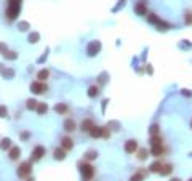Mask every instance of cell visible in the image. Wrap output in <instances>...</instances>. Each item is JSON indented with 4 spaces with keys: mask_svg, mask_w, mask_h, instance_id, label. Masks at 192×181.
<instances>
[{
    "mask_svg": "<svg viewBox=\"0 0 192 181\" xmlns=\"http://www.w3.org/2000/svg\"><path fill=\"white\" fill-rule=\"evenodd\" d=\"M91 128H93V122L91 120H83V122H82V130H83V132H88L90 133Z\"/></svg>",
    "mask_w": 192,
    "mask_h": 181,
    "instance_id": "cell-20",
    "label": "cell"
},
{
    "mask_svg": "<svg viewBox=\"0 0 192 181\" xmlns=\"http://www.w3.org/2000/svg\"><path fill=\"white\" fill-rule=\"evenodd\" d=\"M146 157H147V151H146V149H141L139 154H138V159H139V160H146Z\"/></svg>",
    "mask_w": 192,
    "mask_h": 181,
    "instance_id": "cell-28",
    "label": "cell"
},
{
    "mask_svg": "<svg viewBox=\"0 0 192 181\" xmlns=\"http://www.w3.org/2000/svg\"><path fill=\"white\" fill-rule=\"evenodd\" d=\"M134 10H136V13H138V15H146V13H147V10H146V5H144V2L138 3V5L134 7Z\"/></svg>",
    "mask_w": 192,
    "mask_h": 181,
    "instance_id": "cell-18",
    "label": "cell"
},
{
    "mask_svg": "<svg viewBox=\"0 0 192 181\" xmlns=\"http://www.w3.org/2000/svg\"><path fill=\"white\" fill-rule=\"evenodd\" d=\"M171 181H181L179 178H174V179H171Z\"/></svg>",
    "mask_w": 192,
    "mask_h": 181,
    "instance_id": "cell-33",
    "label": "cell"
},
{
    "mask_svg": "<svg viewBox=\"0 0 192 181\" xmlns=\"http://www.w3.org/2000/svg\"><path fill=\"white\" fill-rule=\"evenodd\" d=\"M37 104L35 100H27V109H37Z\"/></svg>",
    "mask_w": 192,
    "mask_h": 181,
    "instance_id": "cell-24",
    "label": "cell"
},
{
    "mask_svg": "<svg viewBox=\"0 0 192 181\" xmlns=\"http://www.w3.org/2000/svg\"><path fill=\"white\" fill-rule=\"evenodd\" d=\"M19 156H21V149H19L18 146H15V147L10 149V159H11V160L19 159Z\"/></svg>",
    "mask_w": 192,
    "mask_h": 181,
    "instance_id": "cell-11",
    "label": "cell"
},
{
    "mask_svg": "<svg viewBox=\"0 0 192 181\" xmlns=\"http://www.w3.org/2000/svg\"><path fill=\"white\" fill-rule=\"evenodd\" d=\"M99 48H101V45L98 42H93V44H90V47H88V54L90 56H94V54L99 51Z\"/></svg>",
    "mask_w": 192,
    "mask_h": 181,
    "instance_id": "cell-9",
    "label": "cell"
},
{
    "mask_svg": "<svg viewBox=\"0 0 192 181\" xmlns=\"http://www.w3.org/2000/svg\"><path fill=\"white\" fill-rule=\"evenodd\" d=\"M96 157H98V152H94V151L87 152V159H88V160H93V159H96Z\"/></svg>",
    "mask_w": 192,
    "mask_h": 181,
    "instance_id": "cell-27",
    "label": "cell"
},
{
    "mask_svg": "<svg viewBox=\"0 0 192 181\" xmlns=\"http://www.w3.org/2000/svg\"><path fill=\"white\" fill-rule=\"evenodd\" d=\"M150 144H152V146H162V138L159 135L152 136V138H150Z\"/></svg>",
    "mask_w": 192,
    "mask_h": 181,
    "instance_id": "cell-23",
    "label": "cell"
},
{
    "mask_svg": "<svg viewBox=\"0 0 192 181\" xmlns=\"http://www.w3.org/2000/svg\"><path fill=\"white\" fill-rule=\"evenodd\" d=\"M54 111H56L58 114H66L67 112V106L66 104H56L54 106Z\"/></svg>",
    "mask_w": 192,
    "mask_h": 181,
    "instance_id": "cell-22",
    "label": "cell"
},
{
    "mask_svg": "<svg viewBox=\"0 0 192 181\" xmlns=\"http://www.w3.org/2000/svg\"><path fill=\"white\" fill-rule=\"evenodd\" d=\"M31 90L35 93V95H40V93H45L47 91V85L43 82H34L31 85Z\"/></svg>",
    "mask_w": 192,
    "mask_h": 181,
    "instance_id": "cell-4",
    "label": "cell"
},
{
    "mask_svg": "<svg viewBox=\"0 0 192 181\" xmlns=\"http://www.w3.org/2000/svg\"><path fill=\"white\" fill-rule=\"evenodd\" d=\"M78 167H80V172H82V175H83V178H85V179H91V178H93V175H94V168H93V167H91L90 163L83 162V163H80Z\"/></svg>",
    "mask_w": 192,
    "mask_h": 181,
    "instance_id": "cell-3",
    "label": "cell"
},
{
    "mask_svg": "<svg viewBox=\"0 0 192 181\" xmlns=\"http://www.w3.org/2000/svg\"><path fill=\"white\" fill-rule=\"evenodd\" d=\"M64 130L66 132H75V122L72 120V119H67L66 122H64Z\"/></svg>",
    "mask_w": 192,
    "mask_h": 181,
    "instance_id": "cell-10",
    "label": "cell"
},
{
    "mask_svg": "<svg viewBox=\"0 0 192 181\" xmlns=\"http://www.w3.org/2000/svg\"><path fill=\"white\" fill-rule=\"evenodd\" d=\"M7 114H8L7 107L5 106H0V117H7Z\"/></svg>",
    "mask_w": 192,
    "mask_h": 181,
    "instance_id": "cell-32",
    "label": "cell"
},
{
    "mask_svg": "<svg viewBox=\"0 0 192 181\" xmlns=\"http://www.w3.org/2000/svg\"><path fill=\"white\" fill-rule=\"evenodd\" d=\"M0 149H11V140L10 138H3L2 141H0Z\"/></svg>",
    "mask_w": 192,
    "mask_h": 181,
    "instance_id": "cell-15",
    "label": "cell"
},
{
    "mask_svg": "<svg viewBox=\"0 0 192 181\" xmlns=\"http://www.w3.org/2000/svg\"><path fill=\"white\" fill-rule=\"evenodd\" d=\"M150 152H152V156L155 157H160L163 154V146H152V149H150Z\"/></svg>",
    "mask_w": 192,
    "mask_h": 181,
    "instance_id": "cell-16",
    "label": "cell"
},
{
    "mask_svg": "<svg viewBox=\"0 0 192 181\" xmlns=\"http://www.w3.org/2000/svg\"><path fill=\"white\" fill-rule=\"evenodd\" d=\"M53 156H54V159H56V160H63V159L66 157V151H64L63 147H59V149H54Z\"/></svg>",
    "mask_w": 192,
    "mask_h": 181,
    "instance_id": "cell-12",
    "label": "cell"
},
{
    "mask_svg": "<svg viewBox=\"0 0 192 181\" xmlns=\"http://www.w3.org/2000/svg\"><path fill=\"white\" fill-rule=\"evenodd\" d=\"M48 77H50V72L47 71V69H43V71H40V72L37 74V79H38V82H45Z\"/></svg>",
    "mask_w": 192,
    "mask_h": 181,
    "instance_id": "cell-14",
    "label": "cell"
},
{
    "mask_svg": "<svg viewBox=\"0 0 192 181\" xmlns=\"http://www.w3.org/2000/svg\"><path fill=\"white\" fill-rule=\"evenodd\" d=\"M143 176H144L143 172H141V173H136V175H133V176L130 178V181H143Z\"/></svg>",
    "mask_w": 192,
    "mask_h": 181,
    "instance_id": "cell-25",
    "label": "cell"
},
{
    "mask_svg": "<svg viewBox=\"0 0 192 181\" xmlns=\"http://www.w3.org/2000/svg\"><path fill=\"white\" fill-rule=\"evenodd\" d=\"M45 156V147L43 146H35V149L32 151V160H40Z\"/></svg>",
    "mask_w": 192,
    "mask_h": 181,
    "instance_id": "cell-5",
    "label": "cell"
},
{
    "mask_svg": "<svg viewBox=\"0 0 192 181\" xmlns=\"http://www.w3.org/2000/svg\"><path fill=\"white\" fill-rule=\"evenodd\" d=\"M21 10V0H8V10H7V16L10 21H13Z\"/></svg>",
    "mask_w": 192,
    "mask_h": 181,
    "instance_id": "cell-1",
    "label": "cell"
},
{
    "mask_svg": "<svg viewBox=\"0 0 192 181\" xmlns=\"http://www.w3.org/2000/svg\"><path fill=\"white\" fill-rule=\"evenodd\" d=\"M157 133H159V125H155V123H154L152 127H150V135H152V136H155Z\"/></svg>",
    "mask_w": 192,
    "mask_h": 181,
    "instance_id": "cell-30",
    "label": "cell"
},
{
    "mask_svg": "<svg viewBox=\"0 0 192 181\" xmlns=\"http://www.w3.org/2000/svg\"><path fill=\"white\" fill-rule=\"evenodd\" d=\"M147 19H149L150 23H155V24H159V23H160V19H159L155 15H149V16H147Z\"/></svg>",
    "mask_w": 192,
    "mask_h": 181,
    "instance_id": "cell-29",
    "label": "cell"
},
{
    "mask_svg": "<svg viewBox=\"0 0 192 181\" xmlns=\"http://www.w3.org/2000/svg\"><path fill=\"white\" fill-rule=\"evenodd\" d=\"M171 170H173V165H170V163H165V165H162L160 175H162V176H168V175L171 173Z\"/></svg>",
    "mask_w": 192,
    "mask_h": 181,
    "instance_id": "cell-13",
    "label": "cell"
},
{
    "mask_svg": "<svg viewBox=\"0 0 192 181\" xmlns=\"http://www.w3.org/2000/svg\"><path fill=\"white\" fill-rule=\"evenodd\" d=\"M184 23L186 24H192V13L190 11H187L186 15H184Z\"/></svg>",
    "mask_w": 192,
    "mask_h": 181,
    "instance_id": "cell-26",
    "label": "cell"
},
{
    "mask_svg": "<svg viewBox=\"0 0 192 181\" xmlns=\"http://www.w3.org/2000/svg\"><path fill=\"white\" fill-rule=\"evenodd\" d=\"M32 173V163L31 162H23L19 165V168H18V176L21 178H29V175Z\"/></svg>",
    "mask_w": 192,
    "mask_h": 181,
    "instance_id": "cell-2",
    "label": "cell"
},
{
    "mask_svg": "<svg viewBox=\"0 0 192 181\" xmlns=\"http://www.w3.org/2000/svg\"><path fill=\"white\" fill-rule=\"evenodd\" d=\"M27 181H35L34 178H27Z\"/></svg>",
    "mask_w": 192,
    "mask_h": 181,
    "instance_id": "cell-34",
    "label": "cell"
},
{
    "mask_svg": "<svg viewBox=\"0 0 192 181\" xmlns=\"http://www.w3.org/2000/svg\"><path fill=\"white\" fill-rule=\"evenodd\" d=\"M5 58L15 59V58H16V54H15V51H5Z\"/></svg>",
    "mask_w": 192,
    "mask_h": 181,
    "instance_id": "cell-31",
    "label": "cell"
},
{
    "mask_svg": "<svg viewBox=\"0 0 192 181\" xmlns=\"http://www.w3.org/2000/svg\"><path fill=\"white\" fill-rule=\"evenodd\" d=\"M190 127H192V123H190Z\"/></svg>",
    "mask_w": 192,
    "mask_h": 181,
    "instance_id": "cell-36",
    "label": "cell"
},
{
    "mask_svg": "<svg viewBox=\"0 0 192 181\" xmlns=\"http://www.w3.org/2000/svg\"><path fill=\"white\" fill-rule=\"evenodd\" d=\"M61 147H63L64 151H69V149H72V147H74V141H72V138H67V136H64L63 140H61Z\"/></svg>",
    "mask_w": 192,
    "mask_h": 181,
    "instance_id": "cell-8",
    "label": "cell"
},
{
    "mask_svg": "<svg viewBox=\"0 0 192 181\" xmlns=\"http://www.w3.org/2000/svg\"><path fill=\"white\" fill-rule=\"evenodd\" d=\"M189 181H192V178H190V179H189Z\"/></svg>",
    "mask_w": 192,
    "mask_h": 181,
    "instance_id": "cell-35",
    "label": "cell"
},
{
    "mask_svg": "<svg viewBox=\"0 0 192 181\" xmlns=\"http://www.w3.org/2000/svg\"><path fill=\"white\" fill-rule=\"evenodd\" d=\"M47 111H48V106H47L45 103H38V104H37V112H38L40 116L47 114Z\"/></svg>",
    "mask_w": 192,
    "mask_h": 181,
    "instance_id": "cell-19",
    "label": "cell"
},
{
    "mask_svg": "<svg viewBox=\"0 0 192 181\" xmlns=\"http://www.w3.org/2000/svg\"><path fill=\"white\" fill-rule=\"evenodd\" d=\"M136 151H138V143H136L134 140H128L125 143V152H128V154H134Z\"/></svg>",
    "mask_w": 192,
    "mask_h": 181,
    "instance_id": "cell-6",
    "label": "cell"
},
{
    "mask_svg": "<svg viewBox=\"0 0 192 181\" xmlns=\"http://www.w3.org/2000/svg\"><path fill=\"white\" fill-rule=\"evenodd\" d=\"M162 162L160 160H157V162H154L152 165H150V172H154V173H160V170H162Z\"/></svg>",
    "mask_w": 192,
    "mask_h": 181,
    "instance_id": "cell-17",
    "label": "cell"
},
{
    "mask_svg": "<svg viewBox=\"0 0 192 181\" xmlns=\"http://www.w3.org/2000/svg\"><path fill=\"white\" fill-rule=\"evenodd\" d=\"M104 132H106V128L94 127V125H93V128L90 130V135H91V138H101V136H104Z\"/></svg>",
    "mask_w": 192,
    "mask_h": 181,
    "instance_id": "cell-7",
    "label": "cell"
},
{
    "mask_svg": "<svg viewBox=\"0 0 192 181\" xmlns=\"http://www.w3.org/2000/svg\"><path fill=\"white\" fill-rule=\"evenodd\" d=\"M98 95H99V88L98 87L93 85V87L88 88V96H90V98H94V96H98Z\"/></svg>",
    "mask_w": 192,
    "mask_h": 181,
    "instance_id": "cell-21",
    "label": "cell"
}]
</instances>
